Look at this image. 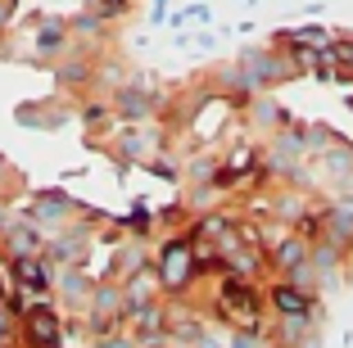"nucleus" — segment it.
Masks as SVG:
<instances>
[{
    "label": "nucleus",
    "mask_w": 353,
    "mask_h": 348,
    "mask_svg": "<svg viewBox=\"0 0 353 348\" xmlns=\"http://www.w3.org/2000/svg\"><path fill=\"white\" fill-rule=\"evenodd\" d=\"M259 289L250 285V276H240V272H227V276L218 280V312L222 321H231L236 330H254L259 326Z\"/></svg>",
    "instance_id": "nucleus-1"
},
{
    "label": "nucleus",
    "mask_w": 353,
    "mask_h": 348,
    "mask_svg": "<svg viewBox=\"0 0 353 348\" xmlns=\"http://www.w3.org/2000/svg\"><path fill=\"white\" fill-rule=\"evenodd\" d=\"M195 249H190V240H172V245H163V254H159V280H163L168 289H181L190 276H195Z\"/></svg>",
    "instance_id": "nucleus-2"
},
{
    "label": "nucleus",
    "mask_w": 353,
    "mask_h": 348,
    "mask_svg": "<svg viewBox=\"0 0 353 348\" xmlns=\"http://www.w3.org/2000/svg\"><path fill=\"white\" fill-rule=\"evenodd\" d=\"M23 330H28V344L32 348H59L63 339V326H59V312H54L50 303H32L28 312H23Z\"/></svg>",
    "instance_id": "nucleus-3"
},
{
    "label": "nucleus",
    "mask_w": 353,
    "mask_h": 348,
    "mask_svg": "<svg viewBox=\"0 0 353 348\" xmlns=\"http://www.w3.org/2000/svg\"><path fill=\"white\" fill-rule=\"evenodd\" d=\"M272 307H276L281 317H294V321H303L312 312V298L303 294L299 285H285V280H281V285H272Z\"/></svg>",
    "instance_id": "nucleus-4"
},
{
    "label": "nucleus",
    "mask_w": 353,
    "mask_h": 348,
    "mask_svg": "<svg viewBox=\"0 0 353 348\" xmlns=\"http://www.w3.org/2000/svg\"><path fill=\"white\" fill-rule=\"evenodd\" d=\"M322 240H331V245H349L353 240V199H344L340 208L322 213Z\"/></svg>",
    "instance_id": "nucleus-5"
},
{
    "label": "nucleus",
    "mask_w": 353,
    "mask_h": 348,
    "mask_svg": "<svg viewBox=\"0 0 353 348\" xmlns=\"http://www.w3.org/2000/svg\"><path fill=\"white\" fill-rule=\"evenodd\" d=\"M118 289H95V298H91V326L100 330V335H109L114 330V321H118V312H123V303H118Z\"/></svg>",
    "instance_id": "nucleus-6"
},
{
    "label": "nucleus",
    "mask_w": 353,
    "mask_h": 348,
    "mask_svg": "<svg viewBox=\"0 0 353 348\" xmlns=\"http://www.w3.org/2000/svg\"><path fill=\"white\" fill-rule=\"evenodd\" d=\"M272 263L290 267V272H294V267H303V263H308V240H303V236H285L276 249H272Z\"/></svg>",
    "instance_id": "nucleus-7"
},
{
    "label": "nucleus",
    "mask_w": 353,
    "mask_h": 348,
    "mask_svg": "<svg viewBox=\"0 0 353 348\" xmlns=\"http://www.w3.org/2000/svg\"><path fill=\"white\" fill-rule=\"evenodd\" d=\"M331 59H335V82H353V41H335L331 45Z\"/></svg>",
    "instance_id": "nucleus-8"
},
{
    "label": "nucleus",
    "mask_w": 353,
    "mask_h": 348,
    "mask_svg": "<svg viewBox=\"0 0 353 348\" xmlns=\"http://www.w3.org/2000/svg\"><path fill=\"white\" fill-rule=\"evenodd\" d=\"M68 213V199L63 195H41V204H37V217L41 222H54V217H63Z\"/></svg>",
    "instance_id": "nucleus-9"
},
{
    "label": "nucleus",
    "mask_w": 353,
    "mask_h": 348,
    "mask_svg": "<svg viewBox=\"0 0 353 348\" xmlns=\"http://www.w3.org/2000/svg\"><path fill=\"white\" fill-rule=\"evenodd\" d=\"M281 41H317V45H326L331 37H326V28H322V23H308V28H294V32H285Z\"/></svg>",
    "instance_id": "nucleus-10"
},
{
    "label": "nucleus",
    "mask_w": 353,
    "mask_h": 348,
    "mask_svg": "<svg viewBox=\"0 0 353 348\" xmlns=\"http://www.w3.org/2000/svg\"><path fill=\"white\" fill-rule=\"evenodd\" d=\"M245 167H254V150H236V158H231V167H227V172L218 176V181H222V185H231V181H236L240 172H245Z\"/></svg>",
    "instance_id": "nucleus-11"
},
{
    "label": "nucleus",
    "mask_w": 353,
    "mask_h": 348,
    "mask_svg": "<svg viewBox=\"0 0 353 348\" xmlns=\"http://www.w3.org/2000/svg\"><path fill=\"white\" fill-rule=\"evenodd\" d=\"M59 45H63V28H59V23L41 28V37H37V50H41V54H54Z\"/></svg>",
    "instance_id": "nucleus-12"
},
{
    "label": "nucleus",
    "mask_w": 353,
    "mask_h": 348,
    "mask_svg": "<svg viewBox=\"0 0 353 348\" xmlns=\"http://www.w3.org/2000/svg\"><path fill=\"white\" fill-rule=\"evenodd\" d=\"M123 113L132 118V123H136V118H145V113H150L145 95H136V91H123Z\"/></svg>",
    "instance_id": "nucleus-13"
},
{
    "label": "nucleus",
    "mask_w": 353,
    "mask_h": 348,
    "mask_svg": "<svg viewBox=\"0 0 353 348\" xmlns=\"http://www.w3.org/2000/svg\"><path fill=\"white\" fill-rule=\"evenodd\" d=\"M14 289H19V285H14V267H10V258L0 254V303H10Z\"/></svg>",
    "instance_id": "nucleus-14"
},
{
    "label": "nucleus",
    "mask_w": 353,
    "mask_h": 348,
    "mask_svg": "<svg viewBox=\"0 0 353 348\" xmlns=\"http://www.w3.org/2000/svg\"><path fill=\"white\" fill-rule=\"evenodd\" d=\"M32 249H37V236H32V231H14V258L32 254Z\"/></svg>",
    "instance_id": "nucleus-15"
},
{
    "label": "nucleus",
    "mask_w": 353,
    "mask_h": 348,
    "mask_svg": "<svg viewBox=\"0 0 353 348\" xmlns=\"http://www.w3.org/2000/svg\"><path fill=\"white\" fill-rule=\"evenodd\" d=\"M82 77H86V63H63V68H59V82H82Z\"/></svg>",
    "instance_id": "nucleus-16"
},
{
    "label": "nucleus",
    "mask_w": 353,
    "mask_h": 348,
    "mask_svg": "<svg viewBox=\"0 0 353 348\" xmlns=\"http://www.w3.org/2000/svg\"><path fill=\"white\" fill-rule=\"evenodd\" d=\"M100 14L104 19H118V14H127V0H100Z\"/></svg>",
    "instance_id": "nucleus-17"
},
{
    "label": "nucleus",
    "mask_w": 353,
    "mask_h": 348,
    "mask_svg": "<svg viewBox=\"0 0 353 348\" xmlns=\"http://www.w3.org/2000/svg\"><path fill=\"white\" fill-rule=\"evenodd\" d=\"M63 289H68V294H86V276H82V272L63 276Z\"/></svg>",
    "instance_id": "nucleus-18"
},
{
    "label": "nucleus",
    "mask_w": 353,
    "mask_h": 348,
    "mask_svg": "<svg viewBox=\"0 0 353 348\" xmlns=\"http://www.w3.org/2000/svg\"><path fill=\"white\" fill-rule=\"evenodd\" d=\"M317 231H322V217H303V222H299V236L303 240H312Z\"/></svg>",
    "instance_id": "nucleus-19"
},
{
    "label": "nucleus",
    "mask_w": 353,
    "mask_h": 348,
    "mask_svg": "<svg viewBox=\"0 0 353 348\" xmlns=\"http://www.w3.org/2000/svg\"><path fill=\"white\" fill-rule=\"evenodd\" d=\"M100 23H104V14L95 10V14H82V19H77V28H82V32H95Z\"/></svg>",
    "instance_id": "nucleus-20"
},
{
    "label": "nucleus",
    "mask_w": 353,
    "mask_h": 348,
    "mask_svg": "<svg viewBox=\"0 0 353 348\" xmlns=\"http://www.w3.org/2000/svg\"><path fill=\"white\" fill-rule=\"evenodd\" d=\"M10 344V312H5V307H0V348Z\"/></svg>",
    "instance_id": "nucleus-21"
},
{
    "label": "nucleus",
    "mask_w": 353,
    "mask_h": 348,
    "mask_svg": "<svg viewBox=\"0 0 353 348\" xmlns=\"http://www.w3.org/2000/svg\"><path fill=\"white\" fill-rule=\"evenodd\" d=\"M163 5H168V0H154V10H150V14H154V23H163Z\"/></svg>",
    "instance_id": "nucleus-22"
},
{
    "label": "nucleus",
    "mask_w": 353,
    "mask_h": 348,
    "mask_svg": "<svg viewBox=\"0 0 353 348\" xmlns=\"http://www.w3.org/2000/svg\"><path fill=\"white\" fill-rule=\"evenodd\" d=\"M231 348H254V339H245V335H236V339H231Z\"/></svg>",
    "instance_id": "nucleus-23"
},
{
    "label": "nucleus",
    "mask_w": 353,
    "mask_h": 348,
    "mask_svg": "<svg viewBox=\"0 0 353 348\" xmlns=\"http://www.w3.org/2000/svg\"><path fill=\"white\" fill-rule=\"evenodd\" d=\"M5 19H10V5H0V23H5Z\"/></svg>",
    "instance_id": "nucleus-24"
}]
</instances>
